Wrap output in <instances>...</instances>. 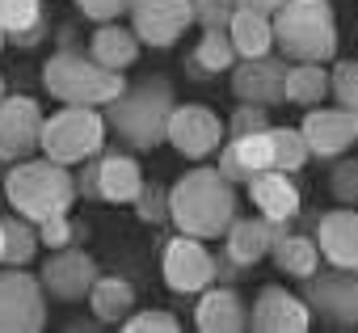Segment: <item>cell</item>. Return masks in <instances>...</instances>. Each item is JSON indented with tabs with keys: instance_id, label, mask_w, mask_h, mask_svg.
<instances>
[{
	"instance_id": "obj_1",
	"label": "cell",
	"mask_w": 358,
	"mask_h": 333,
	"mask_svg": "<svg viewBox=\"0 0 358 333\" xmlns=\"http://www.w3.org/2000/svg\"><path fill=\"white\" fill-rule=\"evenodd\" d=\"M173 106H177V97H173L169 76L148 72L139 80H127L122 93L101 106V114H106V127L118 135V143L127 152H152V148L164 143Z\"/></svg>"
},
{
	"instance_id": "obj_2",
	"label": "cell",
	"mask_w": 358,
	"mask_h": 333,
	"mask_svg": "<svg viewBox=\"0 0 358 333\" xmlns=\"http://www.w3.org/2000/svg\"><path fill=\"white\" fill-rule=\"evenodd\" d=\"M169 220L186 236L220 241L236 220V186L220 169H207V164L186 169L169 186Z\"/></svg>"
},
{
	"instance_id": "obj_3",
	"label": "cell",
	"mask_w": 358,
	"mask_h": 333,
	"mask_svg": "<svg viewBox=\"0 0 358 333\" xmlns=\"http://www.w3.org/2000/svg\"><path fill=\"white\" fill-rule=\"evenodd\" d=\"M5 199L17 215L43 224L51 215H68L80 194H76V173H68V164L51 156H26L13 160V169L5 173Z\"/></svg>"
},
{
	"instance_id": "obj_4",
	"label": "cell",
	"mask_w": 358,
	"mask_h": 333,
	"mask_svg": "<svg viewBox=\"0 0 358 333\" xmlns=\"http://www.w3.org/2000/svg\"><path fill=\"white\" fill-rule=\"evenodd\" d=\"M76 30H59V51L43 64V85L55 101L64 106H106L122 93L127 76L101 68L89 51L72 47Z\"/></svg>"
},
{
	"instance_id": "obj_5",
	"label": "cell",
	"mask_w": 358,
	"mask_h": 333,
	"mask_svg": "<svg viewBox=\"0 0 358 333\" xmlns=\"http://www.w3.org/2000/svg\"><path fill=\"white\" fill-rule=\"evenodd\" d=\"M274 47L291 64H329L337 55V17L329 0H287L270 17Z\"/></svg>"
},
{
	"instance_id": "obj_6",
	"label": "cell",
	"mask_w": 358,
	"mask_h": 333,
	"mask_svg": "<svg viewBox=\"0 0 358 333\" xmlns=\"http://www.w3.org/2000/svg\"><path fill=\"white\" fill-rule=\"evenodd\" d=\"M106 135L110 127L97 106H64L43 122V156L72 169V164H85L106 148Z\"/></svg>"
},
{
	"instance_id": "obj_7",
	"label": "cell",
	"mask_w": 358,
	"mask_h": 333,
	"mask_svg": "<svg viewBox=\"0 0 358 333\" xmlns=\"http://www.w3.org/2000/svg\"><path fill=\"white\" fill-rule=\"evenodd\" d=\"M303 304L329 329H358V270L316 266L303 278Z\"/></svg>"
},
{
	"instance_id": "obj_8",
	"label": "cell",
	"mask_w": 358,
	"mask_h": 333,
	"mask_svg": "<svg viewBox=\"0 0 358 333\" xmlns=\"http://www.w3.org/2000/svg\"><path fill=\"white\" fill-rule=\"evenodd\" d=\"M139 190H143L139 160H135V152H118V148L89 156V164H85L80 178H76V194L101 199V203H114V207L135 203Z\"/></svg>"
},
{
	"instance_id": "obj_9",
	"label": "cell",
	"mask_w": 358,
	"mask_h": 333,
	"mask_svg": "<svg viewBox=\"0 0 358 333\" xmlns=\"http://www.w3.org/2000/svg\"><path fill=\"white\" fill-rule=\"evenodd\" d=\"M47 325V291L26 266H0V333H34Z\"/></svg>"
},
{
	"instance_id": "obj_10",
	"label": "cell",
	"mask_w": 358,
	"mask_h": 333,
	"mask_svg": "<svg viewBox=\"0 0 358 333\" xmlns=\"http://www.w3.org/2000/svg\"><path fill=\"white\" fill-rule=\"evenodd\" d=\"M43 106L26 93H5L0 97V164L26 160L43 148Z\"/></svg>"
},
{
	"instance_id": "obj_11",
	"label": "cell",
	"mask_w": 358,
	"mask_h": 333,
	"mask_svg": "<svg viewBox=\"0 0 358 333\" xmlns=\"http://www.w3.org/2000/svg\"><path fill=\"white\" fill-rule=\"evenodd\" d=\"M160 274L177 295H199L215 283V253L207 249V241L177 232L160 253Z\"/></svg>"
},
{
	"instance_id": "obj_12",
	"label": "cell",
	"mask_w": 358,
	"mask_h": 333,
	"mask_svg": "<svg viewBox=\"0 0 358 333\" xmlns=\"http://www.w3.org/2000/svg\"><path fill=\"white\" fill-rule=\"evenodd\" d=\"M127 13L139 47H173L194 26V0H131Z\"/></svg>"
},
{
	"instance_id": "obj_13",
	"label": "cell",
	"mask_w": 358,
	"mask_h": 333,
	"mask_svg": "<svg viewBox=\"0 0 358 333\" xmlns=\"http://www.w3.org/2000/svg\"><path fill=\"white\" fill-rule=\"evenodd\" d=\"M164 139L186 160H207V156H215L224 148V122H220V114H211L207 106H194V101L190 106H173Z\"/></svg>"
},
{
	"instance_id": "obj_14",
	"label": "cell",
	"mask_w": 358,
	"mask_h": 333,
	"mask_svg": "<svg viewBox=\"0 0 358 333\" xmlns=\"http://www.w3.org/2000/svg\"><path fill=\"white\" fill-rule=\"evenodd\" d=\"M287 68L291 59L282 55H253V59H236V72H232V93L236 101H249V106H282L287 101Z\"/></svg>"
},
{
	"instance_id": "obj_15",
	"label": "cell",
	"mask_w": 358,
	"mask_h": 333,
	"mask_svg": "<svg viewBox=\"0 0 358 333\" xmlns=\"http://www.w3.org/2000/svg\"><path fill=\"white\" fill-rule=\"evenodd\" d=\"M38 283H43V291H51V295L64 299V304H80V299H89V291H93V283H97V262H93L85 249L64 245V249H55V253L43 262Z\"/></svg>"
},
{
	"instance_id": "obj_16",
	"label": "cell",
	"mask_w": 358,
	"mask_h": 333,
	"mask_svg": "<svg viewBox=\"0 0 358 333\" xmlns=\"http://www.w3.org/2000/svg\"><path fill=\"white\" fill-rule=\"evenodd\" d=\"M303 143L312 156H341L358 143V110H345V106H312L303 114Z\"/></svg>"
},
{
	"instance_id": "obj_17",
	"label": "cell",
	"mask_w": 358,
	"mask_h": 333,
	"mask_svg": "<svg viewBox=\"0 0 358 333\" xmlns=\"http://www.w3.org/2000/svg\"><path fill=\"white\" fill-rule=\"evenodd\" d=\"M312 325V312L303 295H291L287 287H262L249 304V329L257 333H303Z\"/></svg>"
},
{
	"instance_id": "obj_18",
	"label": "cell",
	"mask_w": 358,
	"mask_h": 333,
	"mask_svg": "<svg viewBox=\"0 0 358 333\" xmlns=\"http://www.w3.org/2000/svg\"><path fill=\"white\" fill-rule=\"evenodd\" d=\"M316 249L324 266L358 270V211L354 207H333L316 220Z\"/></svg>"
},
{
	"instance_id": "obj_19",
	"label": "cell",
	"mask_w": 358,
	"mask_h": 333,
	"mask_svg": "<svg viewBox=\"0 0 358 333\" xmlns=\"http://www.w3.org/2000/svg\"><path fill=\"white\" fill-rule=\"evenodd\" d=\"M282 232H291V224H274V220H266V215H236L232 224H228V232H224V253L236 262V266H257L270 249H274V241L282 236Z\"/></svg>"
},
{
	"instance_id": "obj_20",
	"label": "cell",
	"mask_w": 358,
	"mask_h": 333,
	"mask_svg": "<svg viewBox=\"0 0 358 333\" xmlns=\"http://www.w3.org/2000/svg\"><path fill=\"white\" fill-rule=\"evenodd\" d=\"M274 169V143H270V127L266 131H253V135H241V139H228L220 148V173L232 182V186H249L257 173Z\"/></svg>"
},
{
	"instance_id": "obj_21",
	"label": "cell",
	"mask_w": 358,
	"mask_h": 333,
	"mask_svg": "<svg viewBox=\"0 0 358 333\" xmlns=\"http://www.w3.org/2000/svg\"><path fill=\"white\" fill-rule=\"evenodd\" d=\"M194 325L203 333H241L249 329V304L236 295V287H207L199 291V304H194Z\"/></svg>"
},
{
	"instance_id": "obj_22",
	"label": "cell",
	"mask_w": 358,
	"mask_h": 333,
	"mask_svg": "<svg viewBox=\"0 0 358 333\" xmlns=\"http://www.w3.org/2000/svg\"><path fill=\"white\" fill-rule=\"evenodd\" d=\"M249 199H253L257 215H266V220H274V224H291V220L299 215V186H295V178L282 173V169L257 173V178L249 182Z\"/></svg>"
},
{
	"instance_id": "obj_23",
	"label": "cell",
	"mask_w": 358,
	"mask_h": 333,
	"mask_svg": "<svg viewBox=\"0 0 358 333\" xmlns=\"http://www.w3.org/2000/svg\"><path fill=\"white\" fill-rule=\"evenodd\" d=\"M228 38H232V51L241 59H253V55H270L274 51V22L257 9H245L236 5L232 22H228Z\"/></svg>"
},
{
	"instance_id": "obj_24",
	"label": "cell",
	"mask_w": 358,
	"mask_h": 333,
	"mask_svg": "<svg viewBox=\"0 0 358 333\" xmlns=\"http://www.w3.org/2000/svg\"><path fill=\"white\" fill-rule=\"evenodd\" d=\"M89 55H93L101 68H110V72H127V68L139 59V38H135V30H127V26H118V22H106V26H97V34L89 38Z\"/></svg>"
},
{
	"instance_id": "obj_25",
	"label": "cell",
	"mask_w": 358,
	"mask_h": 333,
	"mask_svg": "<svg viewBox=\"0 0 358 333\" xmlns=\"http://www.w3.org/2000/svg\"><path fill=\"white\" fill-rule=\"evenodd\" d=\"M135 308V291L127 278H114V274H97L93 291H89V312L97 325H122Z\"/></svg>"
},
{
	"instance_id": "obj_26",
	"label": "cell",
	"mask_w": 358,
	"mask_h": 333,
	"mask_svg": "<svg viewBox=\"0 0 358 333\" xmlns=\"http://www.w3.org/2000/svg\"><path fill=\"white\" fill-rule=\"evenodd\" d=\"M270 257H274V266H278L282 274H291V278H299V283L320 266L316 236H308V232H282V236L274 241Z\"/></svg>"
},
{
	"instance_id": "obj_27",
	"label": "cell",
	"mask_w": 358,
	"mask_h": 333,
	"mask_svg": "<svg viewBox=\"0 0 358 333\" xmlns=\"http://www.w3.org/2000/svg\"><path fill=\"white\" fill-rule=\"evenodd\" d=\"M236 64V51H232V38L228 30H203L194 55H190V76L203 80V76H215V72H228Z\"/></svg>"
},
{
	"instance_id": "obj_28",
	"label": "cell",
	"mask_w": 358,
	"mask_h": 333,
	"mask_svg": "<svg viewBox=\"0 0 358 333\" xmlns=\"http://www.w3.org/2000/svg\"><path fill=\"white\" fill-rule=\"evenodd\" d=\"M329 97V68L324 64H291L287 68V101L291 106H320Z\"/></svg>"
},
{
	"instance_id": "obj_29",
	"label": "cell",
	"mask_w": 358,
	"mask_h": 333,
	"mask_svg": "<svg viewBox=\"0 0 358 333\" xmlns=\"http://www.w3.org/2000/svg\"><path fill=\"white\" fill-rule=\"evenodd\" d=\"M0 228H5V266H26L38 253V228L26 215H0Z\"/></svg>"
},
{
	"instance_id": "obj_30",
	"label": "cell",
	"mask_w": 358,
	"mask_h": 333,
	"mask_svg": "<svg viewBox=\"0 0 358 333\" xmlns=\"http://www.w3.org/2000/svg\"><path fill=\"white\" fill-rule=\"evenodd\" d=\"M270 143H274V169H282V173L303 169L308 156H312L299 127H270Z\"/></svg>"
},
{
	"instance_id": "obj_31",
	"label": "cell",
	"mask_w": 358,
	"mask_h": 333,
	"mask_svg": "<svg viewBox=\"0 0 358 333\" xmlns=\"http://www.w3.org/2000/svg\"><path fill=\"white\" fill-rule=\"evenodd\" d=\"M329 93L337 97V106L358 110V59H337L329 68Z\"/></svg>"
},
{
	"instance_id": "obj_32",
	"label": "cell",
	"mask_w": 358,
	"mask_h": 333,
	"mask_svg": "<svg viewBox=\"0 0 358 333\" xmlns=\"http://www.w3.org/2000/svg\"><path fill=\"white\" fill-rule=\"evenodd\" d=\"M43 17H47L43 13V0H0V30H5V34L30 30Z\"/></svg>"
},
{
	"instance_id": "obj_33",
	"label": "cell",
	"mask_w": 358,
	"mask_h": 333,
	"mask_svg": "<svg viewBox=\"0 0 358 333\" xmlns=\"http://www.w3.org/2000/svg\"><path fill=\"white\" fill-rule=\"evenodd\" d=\"M127 333H177L182 329V320H177L169 308H143V312H131L122 320Z\"/></svg>"
},
{
	"instance_id": "obj_34",
	"label": "cell",
	"mask_w": 358,
	"mask_h": 333,
	"mask_svg": "<svg viewBox=\"0 0 358 333\" xmlns=\"http://www.w3.org/2000/svg\"><path fill=\"white\" fill-rule=\"evenodd\" d=\"M329 190L341 207H354L358 203V156L350 160H337L333 164V173H329Z\"/></svg>"
},
{
	"instance_id": "obj_35",
	"label": "cell",
	"mask_w": 358,
	"mask_h": 333,
	"mask_svg": "<svg viewBox=\"0 0 358 333\" xmlns=\"http://www.w3.org/2000/svg\"><path fill=\"white\" fill-rule=\"evenodd\" d=\"M266 127H270L266 106H249V101H241V106L232 110V118H228V135H232V139L253 135V131H266Z\"/></svg>"
},
{
	"instance_id": "obj_36",
	"label": "cell",
	"mask_w": 358,
	"mask_h": 333,
	"mask_svg": "<svg viewBox=\"0 0 358 333\" xmlns=\"http://www.w3.org/2000/svg\"><path fill=\"white\" fill-rule=\"evenodd\" d=\"M135 211H139L143 224H164V220H169V190L143 182V190H139V199H135Z\"/></svg>"
},
{
	"instance_id": "obj_37",
	"label": "cell",
	"mask_w": 358,
	"mask_h": 333,
	"mask_svg": "<svg viewBox=\"0 0 358 333\" xmlns=\"http://www.w3.org/2000/svg\"><path fill=\"white\" fill-rule=\"evenodd\" d=\"M236 13V0H194V22L203 30H228Z\"/></svg>"
},
{
	"instance_id": "obj_38",
	"label": "cell",
	"mask_w": 358,
	"mask_h": 333,
	"mask_svg": "<svg viewBox=\"0 0 358 333\" xmlns=\"http://www.w3.org/2000/svg\"><path fill=\"white\" fill-rule=\"evenodd\" d=\"M38 228V241L47 245V249H64V245H72V236H76V224L68 220V215H51V220H43V224H34Z\"/></svg>"
},
{
	"instance_id": "obj_39",
	"label": "cell",
	"mask_w": 358,
	"mask_h": 333,
	"mask_svg": "<svg viewBox=\"0 0 358 333\" xmlns=\"http://www.w3.org/2000/svg\"><path fill=\"white\" fill-rule=\"evenodd\" d=\"M76 9H80L89 22L106 26V22H118V17L131 9V0H76Z\"/></svg>"
},
{
	"instance_id": "obj_40",
	"label": "cell",
	"mask_w": 358,
	"mask_h": 333,
	"mask_svg": "<svg viewBox=\"0 0 358 333\" xmlns=\"http://www.w3.org/2000/svg\"><path fill=\"white\" fill-rule=\"evenodd\" d=\"M43 38H47V17H43V22H34L30 30H17V34H9V43H13V47H22V51L38 47Z\"/></svg>"
},
{
	"instance_id": "obj_41",
	"label": "cell",
	"mask_w": 358,
	"mask_h": 333,
	"mask_svg": "<svg viewBox=\"0 0 358 333\" xmlns=\"http://www.w3.org/2000/svg\"><path fill=\"white\" fill-rule=\"evenodd\" d=\"M241 274H245V266H236L228 253L215 257V283H241Z\"/></svg>"
},
{
	"instance_id": "obj_42",
	"label": "cell",
	"mask_w": 358,
	"mask_h": 333,
	"mask_svg": "<svg viewBox=\"0 0 358 333\" xmlns=\"http://www.w3.org/2000/svg\"><path fill=\"white\" fill-rule=\"evenodd\" d=\"M236 5H245V9H257V13H266V17H274L287 0H236Z\"/></svg>"
},
{
	"instance_id": "obj_43",
	"label": "cell",
	"mask_w": 358,
	"mask_h": 333,
	"mask_svg": "<svg viewBox=\"0 0 358 333\" xmlns=\"http://www.w3.org/2000/svg\"><path fill=\"white\" fill-rule=\"evenodd\" d=\"M0 262H5V228H0Z\"/></svg>"
},
{
	"instance_id": "obj_44",
	"label": "cell",
	"mask_w": 358,
	"mask_h": 333,
	"mask_svg": "<svg viewBox=\"0 0 358 333\" xmlns=\"http://www.w3.org/2000/svg\"><path fill=\"white\" fill-rule=\"evenodd\" d=\"M5 43H9V34H5V30H0V47H5Z\"/></svg>"
},
{
	"instance_id": "obj_45",
	"label": "cell",
	"mask_w": 358,
	"mask_h": 333,
	"mask_svg": "<svg viewBox=\"0 0 358 333\" xmlns=\"http://www.w3.org/2000/svg\"><path fill=\"white\" fill-rule=\"evenodd\" d=\"M0 97H5V76H0Z\"/></svg>"
},
{
	"instance_id": "obj_46",
	"label": "cell",
	"mask_w": 358,
	"mask_h": 333,
	"mask_svg": "<svg viewBox=\"0 0 358 333\" xmlns=\"http://www.w3.org/2000/svg\"><path fill=\"white\" fill-rule=\"evenodd\" d=\"M354 207H358V203H354Z\"/></svg>"
}]
</instances>
